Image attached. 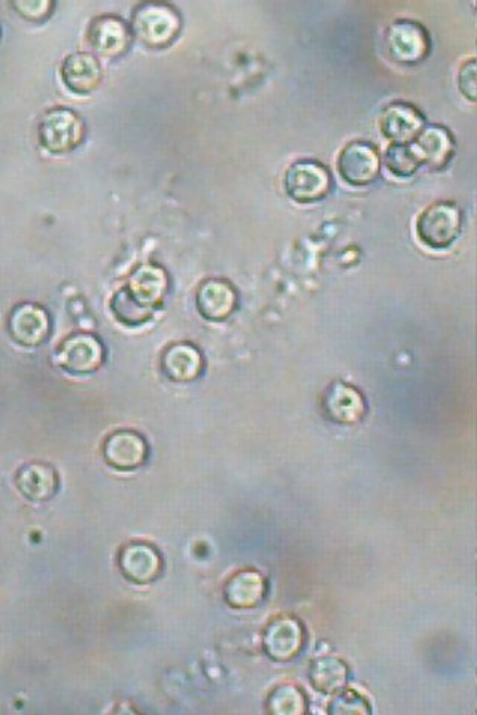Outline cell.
Here are the masks:
<instances>
[{"label": "cell", "instance_id": "cell-1", "mask_svg": "<svg viewBox=\"0 0 477 715\" xmlns=\"http://www.w3.org/2000/svg\"><path fill=\"white\" fill-rule=\"evenodd\" d=\"M167 289L166 273L159 266H142L131 276L130 284L115 296V315L124 324H142L162 303Z\"/></svg>", "mask_w": 477, "mask_h": 715}, {"label": "cell", "instance_id": "cell-2", "mask_svg": "<svg viewBox=\"0 0 477 715\" xmlns=\"http://www.w3.org/2000/svg\"><path fill=\"white\" fill-rule=\"evenodd\" d=\"M180 32L178 12L163 3H142L131 18V35L150 48H164L175 41Z\"/></svg>", "mask_w": 477, "mask_h": 715}, {"label": "cell", "instance_id": "cell-3", "mask_svg": "<svg viewBox=\"0 0 477 715\" xmlns=\"http://www.w3.org/2000/svg\"><path fill=\"white\" fill-rule=\"evenodd\" d=\"M463 227V214L452 202L430 204L416 221V235L425 247L444 251L459 239Z\"/></svg>", "mask_w": 477, "mask_h": 715}, {"label": "cell", "instance_id": "cell-4", "mask_svg": "<svg viewBox=\"0 0 477 715\" xmlns=\"http://www.w3.org/2000/svg\"><path fill=\"white\" fill-rule=\"evenodd\" d=\"M86 135L83 120L67 108H53L38 123V139L51 154H66L83 142Z\"/></svg>", "mask_w": 477, "mask_h": 715}, {"label": "cell", "instance_id": "cell-5", "mask_svg": "<svg viewBox=\"0 0 477 715\" xmlns=\"http://www.w3.org/2000/svg\"><path fill=\"white\" fill-rule=\"evenodd\" d=\"M332 180L328 168L315 160H299L291 164L284 179V188L298 203H316L331 191Z\"/></svg>", "mask_w": 477, "mask_h": 715}, {"label": "cell", "instance_id": "cell-6", "mask_svg": "<svg viewBox=\"0 0 477 715\" xmlns=\"http://www.w3.org/2000/svg\"><path fill=\"white\" fill-rule=\"evenodd\" d=\"M388 54L400 64H418L430 54V36L423 24L397 20L385 34Z\"/></svg>", "mask_w": 477, "mask_h": 715}, {"label": "cell", "instance_id": "cell-7", "mask_svg": "<svg viewBox=\"0 0 477 715\" xmlns=\"http://www.w3.org/2000/svg\"><path fill=\"white\" fill-rule=\"evenodd\" d=\"M102 343L90 335H74L60 344L55 361L59 367L72 375H90L103 363Z\"/></svg>", "mask_w": 477, "mask_h": 715}, {"label": "cell", "instance_id": "cell-8", "mask_svg": "<svg viewBox=\"0 0 477 715\" xmlns=\"http://www.w3.org/2000/svg\"><path fill=\"white\" fill-rule=\"evenodd\" d=\"M339 175L352 187H364L375 183L380 172V156L376 148L367 142H351L340 151Z\"/></svg>", "mask_w": 477, "mask_h": 715}, {"label": "cell", "instance_id": "cell-9", "mask_svg": "<svg viewBox=\"0 0 477 715\" xmlns=\"http://www.w3.org/2000/svg\"><path fill=\"white\" fill-rule=\"evenodd\" d=\"M8 331L15 343L24 348L41 347L51 333V321L46 309L34 303L18 304L8 319Z\"/></svg>", "mask_w": 477, "mask_h": 715}, {"label": "cell", "instance_id": "cell-10", "mask_svg": "<svg viewBox=\"0 0 477 715\" xmlns=\"http://www.w3.org/2000/svg\"><path fill=\"white\" fill-rule=\"evenodd\" d=\"M150 455L147 440L131 429H118L103 444V457L110 467L118 472H134L146 465Z\"/></svg>", "mask_w": 477, "mask_h": 715}, {"label": "cell", "instance_id": "cell-11", "mask_svg": "<svg viewBox=\"0 0 477 715\" xmlns=\"http://www.w3.org/2000/svg\"><path fill=\"white\" fill-rule=\"evenodd\" d=\"M303 645V626L296 618L288 616L275 618L264 632V652L274 661H291L302 652Z\"/></svg>", "mask_w": 477, "mask_h": 715}, {"label": "cell", "instance_id": "cell-12", "mask_svg": "<svg viewBox=\"0 0 477 715\" xmlns=\"http://www.w3.org/2000/svg\"><path fill=\"white\" fill-rule=\"evenodd\" d=\"M120 569L135 585H150L163 572V560L158 549L146 542H131L120 552Z\"/></svg>", "mask_w": 477, "mask_h": 715}, {"label": "cell", "instance_id": "cell-13", "mask_svg": "<svg viewBox=\"0 0 477 715\" xmlns=\"http://www.w3.org/2000/svg\"><path fill=\"white\" fill-rule=\"evenodd\" d=\"M323 405L326 415L340 425H354L356 422L363 421L367 413L363 393L343 381L332 384L327 389Z\"/></svg>", "mask_w": 477, "mask_h": 715}, {"label": "cell", "instance_id": "cell-14", "mask_svg": "<svg viewBox=\"0 0 477 715\" xmlns=\"http://www.w3.org/2000/svg\"><path fill=\"white\" fill-rule=\"evenodd\" d=\"M196 303L204 319L223 323L238 308V292L227 280L210 279L200 285Z\"/></svg>", "mask_w": 477, "mask_h": 715}, {"label": "cell", "instance_id": "cell-15", "mask_svg": "<svg viewBox=\"0 0 477 715\" xmlns=\"http://www.w3.org/2000/svg\"><path fill=\"white\" fill-rule=\"evenodd\" d=\"M131 30L126 23L114 15H103L91 23L88 41L103 58H118L130 46Z\"/></svg>", "mask_w": 477, "mask_h": 715}, {"label": "cell", "instance_id": "cell-16", "mask_svg": "<svg viewBox=\"0 0 477 715\" xmlns=\"http://www.w3.org/2000/svg\"><path fill=\"white\" fill-rule=\"evenodd\" d=\"M424 127V116L412 104L396 102L385 108L380 116V130L392 143L415 140Z\"/></svg>", "mask_w": 477, "mask_h": 715}, {"label": "cell", "instance_id": "cell-17", "mask_svg": "<svg viewBox=\"0 0 477 715\" xmlns=\"http://www.w3.org/2000/svg\"><path fill=\"white\" fill-rule=\"evenodd\" d=\"M59 474L43 462L23 465L15 476V486L27 501L47 502L59 491Z\"/></svg>", "mask_w": 477, "mask_h": 715}, {"label": "cell", "instance_id": "cell-18", "mask_svg": "<svg viewBox=\"0 0 477 715\" xmlns=\"http://www.w3.org/2000/svg\"><path fill=\"white\" fill-rule=\"evenodd\" d=\"M64 86L79 96L90 95L102 81V67L95 55L88 52H74L62 64Z\"/></svg>", "mask_w": 477, "mask_h": 715}, {"label": "cell", "instance_id": "cell-19", "mask_svg": "<svg viewBox=\"0 0 477 715\" xmlns=\"http://www.w3.org/2000/svg\"><path fill=\"white\" fill-rule=\"evenodd\" d=\"M162 369L164 376L175 384H190L203 373L202 353L194 344H172L163 353Z\"/></svg>", "mask_w": 477, "mask_h": 715}, {"label": "cell", "instance_id": "cell-20", "mask_svg": "<svg viewBox=\"0 0 477 715\" xmlns=\"http://www.w3.org/2000/svg\"><path fill=\"white\" fill-rule=\"evenodd\" d=\"M414 150L420 163L442 168L454 156V138L442 126H424L414 140Z\"/></svg>", "mask_w": 477, "mask_h": 715}, {"label": "cell", "instance_id": "cell-21", "mask_svg": "<svg viewBox=\"0 0 477 715\" xmlns=\"http://www.w3.org/2000/svg\"><path fill=\"white\" fill-rule=\"evenodd\" d=\"M266 593V580L262 574L252 572V569L236 573L224 588L227 604L236 610L255 609L262 604Z\"/></svg>", "mask_w": 477, "mask_h": 715}, {"label": "cell", "instance_id": "cell-22", "mask_svg": "<svg viewBox=\"0 0 477 715\" xmlns=\"http://www.w3.org/2000/svg\"><path fill=\"white\" fill-rule=\"evenodd\" d=\"M312 686L321 693H338L347 686L348 668L338 657H321L309 670Z\"/></svg>", "mask_w": 477, "mask_h": 715}, {"label": "cell", "instance_id": "cell-23", "mask_svg": "<svg viewBox=\"0 0 477 715\" xmlns=\"http://www.w3.org/2000/svg\"><path fill=\"white\" fill-rule=\"evenodd\" d=\"M420 160L409 143H392L384 155V166L392 176L400 179L411 178L420 166Z\"/></svg>", "mask_w": 477, "mask_h": 715}, {"label": "cell", "instance_id": "cell-24", "mask_svg": "<svg viewBox=\"0 0 477 715\" xmlns=\"http://www.w3.org/2000/svg\"><path fill=\"white\" fill-rule=\"evenodd\" d=\"M306 698L294 686H280L267 699V711L271 714L300 715L306 713Z\"/></svg>", "mask_w": 477, "mask_h": 715}, {"label": "cell", "instance_id": "cell-25", "mask_svg": "<svg viewBox=\"0 0 477 715\" xmlns=\"http://www.w3.org/2000/svg\"><path fill=\"white\" fill-rule=\"evenodd\" d=\"M371 708L367 706V702L364 701L360 694L347 690V692L339 693L335 698V701L331 702L330 713L331 714H367Z\"/></svg>", "mask_w": 477, "mask_h": 715}, {"label": "cell", "instance_id": "cell-26", "mask_svg": "<svg viewBox=\"0 0 477 715\" xmlns=\"http://www.w3.org/2000/svg\"><path fill=\"white\" fill-rule=\"evenodd\" d=\"M15 10L22 17L29 20V22H41L47 18L53 10V3L42 2V0H35V2H15Z\"/></svg>", "mask_w": 477, "mask_h": 715}, {"label": "cell", "instance_id": "cell-27", "mask_svg": "<svg viewBox=\"0 0 477 715\" xmlns=\"http://www.w3.org/2000/svg\"><path fill=\"white\" fill-rule=\"evenodd\" d=\"M459 86L463 95L470 100L476 99V63L475 60L464 63L459 75Z\"/></svg>", "mask_w": 477, "mask_h": 715}]
</instances>
